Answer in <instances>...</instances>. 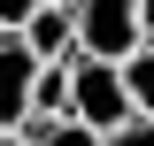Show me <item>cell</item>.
Returning <instances> with one entry per match:
<instances>
[{
	"label": "cell",
	"mask_w": 154,
	"mask_h": 146,
	"mask_svg": "<svg viewBox=\"0 0 154 146\" xmlns=\"http://www.w3.org/2000/svg\"><path fill=\"white\" fill-rule=\"evenodd\" d=\"M23 138H31V146H108V131L77 123V115H31V123H23Z\"/></svg>",
	"instance_id": "5b68a950"
},
{
	"label": "cell",
	"mask_w": 154,
	"mask_h": 146,
	"mask_svg": "<svg viewBox=\"0 0 154 146\" xmlns=\"http://www.w3.org/2000/svg\"><path fill=\"white\" fill-rule=\"evenodd\" d=\"M77 46L100 62H123L146 46V0H77Z\"/></svg>",
	"instance_id": "7a4b0ae2"
},
{
	"label": "cell",
	"mask_w": 154,
	"mask_h": 146,
	"mask_svg": "<svg viewBox=\"0 0 154 146\" xmlns=\"http://www.w3.org/2000/svg\"><path fill=\"white\" fill-rule=\"evenodd\" d=\"M23 46H31L38 62H77L85 46H77V8L69 0H46V8H31V23H23Z\"/></svg>",
	"instance_id": "277c9868"
},
{
	"label": "cell",
	"mask_w": 154,
	"mask_h": 146,
	"mask_svg": "<svg viewBox=\"0 0 154 146\" xmlns=\"http://www.w3.org/2000/svg\"><path fill=\"white\" fill-rule=\"evenodd\" d=\"M123 85H131V108H139V115H154V46L123 54Z\"/></svg>",
	"instance_id": "52a82bcc"
},
{
	"label": "cell",
	"mask_w": 154,
	"mask_h": 146,
	"mask_svg": "<svg viewBox=\"0 0 154 146\" xmlns=\"http://www.w3.org/2000/svg\"><path fill=\"white\" fill-rule=\"evenodd\" d=\"M0 146H31V138H23V131H0Z\"/></svg>",
	"instance_id": "30bf717a"
},
{
	"label": "cell",
	"mask_w": 154,
	"mask_h": 146,
	"mask_svg": "<svg viewBox=\"0 0 154 146\" xmlns=\"http://www.w3.org/2000/svg\"><path fill=\"white\" fill-rule=\"evenodd\" d=\"M69 8H77V0H69Z\"/></svg>",
	"instance_id": "7c38bea8"
},
{
	"label": "cell",
	"mask_w": 154,
	"mask_h": 146,
	"mask_svg": "<svg viewBox=\"0 0 154 146\" xmlns=\"http://www.w3.org/2000/svg\"><path fill=\"white\" fill-rule=\"evenodd\" d=\"M108 146H154V115H139V123H123V131H108Z\"/></svg>",
	"instance_id": "ba28073f"
},
{
	"label": "cell",
	"mask_w": 154,
	"mask_h": 146,
	"mask_svg": "<svg viewBox=\"0 0 154 146\" xmlns=\"http://www.w3.org/2000/svg\"><path fill=\"white\" fill-rule=\"evenodd\" d=\"M31 115H69V62H46L31 85Z\"/></svg>",
	"instance_id": "8992f818"
},
{
	"label": "cell",
	"mask_w": 154,
	"mask_h": 146,
	"mask_svg": "<svg viewBox=\"0 0 154 146\" xmlns=\"http://www.w3.org/2000/svg\"><path fill=\"white\" fill-rule=\"evenodd\" d=\"M31 8H46V0H0V31H23Z\"/></svg>",
	"instance_id": "9c48e42d"
},
{
	"label": "cell",
	"mask_w": 154,
	"mask_h": 146,
	"mask_svg": "<svg viewBox=\"0 0 154 146\" xmlns=\"http://www.w3.org/2000/svg\"><path fill=\"white\" fill-rule=\"evenodd\" d=\"M46 62L23 46V31H0V131H23L31 123V85Z\"/></svg>",
	"instance_id": "3957f363"
},
{
	"label": "cell",
	"mask_w": 154,
	"mask_h": 146,
	"mask_svg": "<svg viewBox=\"0 0 154 146\" xmlns=\"http://www.w3.org/2000/svg\"><path fill=\"white\" fill-rule=\"evenodd\" d=\"M69 115H77V123H93V131H123V123H139L131 85H123V62L77 54V62H69Z\"/></svg>",
	"instance_id": "6da1fadb"
},
{
	"label": "cell",
	"mask_w": 154,
	"mask_h": 146,
	"mask_svg": "<svg viewBox=\"0 0 154 146\" xmlns=\"http://www.w3.org/2000/svg\"><path fill=\"white\" fill-rule=\"evenodd\" d=\"M146 46H154V0H146Z\"/></svg>",
	"instance_id": "8fae6325"
}]
</instances>
